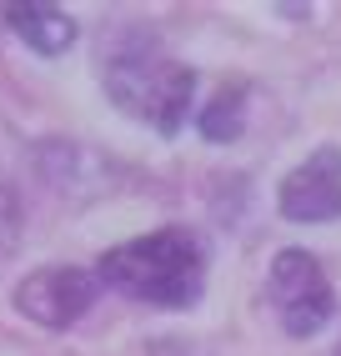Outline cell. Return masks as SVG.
Segmentation results:
<instances>
[{"mask_svg":"<svg viewBox=\"0 0 341 356\" xmlns=\"http://www.w3.org/2000/svg\"><path fill=\"white\" fill-rule=\"evenodd\" d=\"M331 356H341V346H336V351H331Z\"/></svg>","mask_w":341,"mask_h":356,"instance_id":"30bf717a","label":"cell"},{"mask_svg":"<svg viewBox=\"0 0 341 356\" xmlns=\"http://www.w3.org/2000/svg\"><path fill=\"white\" fill-rule=\"evenodd\" d=\"M95 291L101 281L86 266H40L26 281H15V312L45 331H65L95 306Z\"/></svg>","mask_w":341,"mask_h":356,"instance_id":"5b68a950","label":"cell"},{"mask_svg":"<svg viewBox=\"0 0 341 356\" xmlns=\"http://www.w3.org/2000/svg\"><path fill=\"white\" fill-rule=\"evenodd\" d=\"M20 236H26V206H20L15 186L0 181V256H10L20 246Z\"/></svg>","mask_w":341,"mask_h":356,"instance_id":"9c48e42d","label":"cell"},{"mask_svg":"<svg viewBox=\"0 0 341 356\" xmlns=\"http://www.w3.org/2000/svg\"><path fill=\"white\" fill-rule=\"evenodd\" d=\"M101 81L120 111L156 126L161 136L181 131L191 96H196V70H186L181 60H166L145 35H120L116 45H106Z\"/></svg>","mask_w":341,"mask_h":356,"instance_id":"7a4b0ae2","label":"cell"},{"mask_svg":"<svg viewBox=\"0 0 341 356\" xmlns=\"http://www.w3.org/2000/svg\"><path fill=\"white\" fill-rule=\"evenodd\" d=\"M95 281L161 312H191L206 291V246L191 226H166L111 246L95 261Z\"/></svg>","mask_w":341,"mask_h":356,"instance_id":"6da1fadb","label":"cell"},{"mask_svg":"<svg viewBox=\"0 0 341 356\" xmlns=\"http://www.w3.org/2000/svg\"><path fill=\"white\" fill-rule=\"evenodd\" d=\"M26 161H31V171L40 176L45 191L70 201V206H90V201H101L116 186L111 156H101L95 146H86V140L51 136V140H40V146H31Z\"/></svg>","mask_w":341,"mask_h":356,"instance_id":"277c9868","label":"cell"},{"mask_svg":"<svg viewBox=\"0 0 341 356\" xmlns=\"http://www.w3.org/2000/svg\"><path fill=\"white\" fill-rule=\"evenodd\" d=\"M266 296L276 301V316L286 326V337H296V341L316 337L336 312V291H331V281L322 271V261L311 251H301V246H286V251L271 256Z\"/></svg>","mask_w":341,"mask_h":356,"instance_id":"3957f363","label":"cell"},{"mask_svg":"<svg viewBox=\"0 0 341 356\" xmlns=\"http://www.w3.org/2000/svg\"><path fill=\"white\" fill-rule=\"evenodd\" d=\"M196 126H201L206 140H216V146L236 140L241 131H246V86H221V90L201 106Z\"/></svg>","mask_w":341,"mask_h":356,"instance_id":"ba28073f","label":"cell"},{"mask_svg":"<svg viewBox=\"0 0 341 356\" xmlns=\"http://www.w3.org/2000/svg\"><path fill=\"white\" fill-rule=\"evenodd\" d=\"M276 206H281V216L296 221V226L336 221V216H341V151H336V146L311 151L296 171L281 181Z\"/></svg>","mask_w":341,"mask_h":356,"instance_id":"8992f818","label":"cell"},{"mask_svg":"<svg viewBox=\"0 0 341 356\" xmlns=\"http://www.w3.org/2000/svg\"><path fill=\"white\" fill-rule=\"evenodd\" d=\"M10 31L31 45L35 56H65L76 45V20H70L65 6H51V0H31V6H10L6 10Z\"/></svg>","mask_w":341,"mask_h":356,"instance_id":"52a82bcc","label":"cell"}]
</instances>
